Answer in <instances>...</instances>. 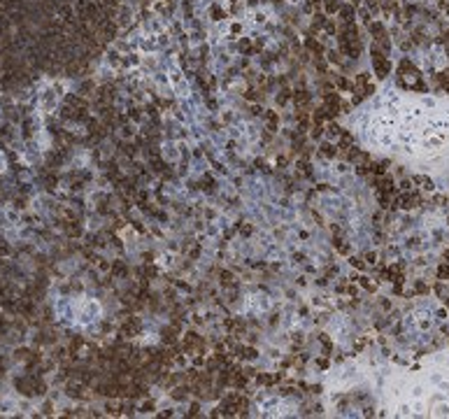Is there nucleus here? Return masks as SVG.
I'll use <instances>...</instances> for the list:
<instances>
[{"label":"nucleus","instance_id":"nucleus-1","mask_svg":"<svg viewBox=\"0 0 449 419\" xmlns=\"http://www.w3.org/2000/svg\"><path fill=\"white\" fill-rule=\"evenodd\" d=\"M0 170H5V158L0 156Z\"/></svg>","mask_w":449,"mask_h":419}]
</instances>
